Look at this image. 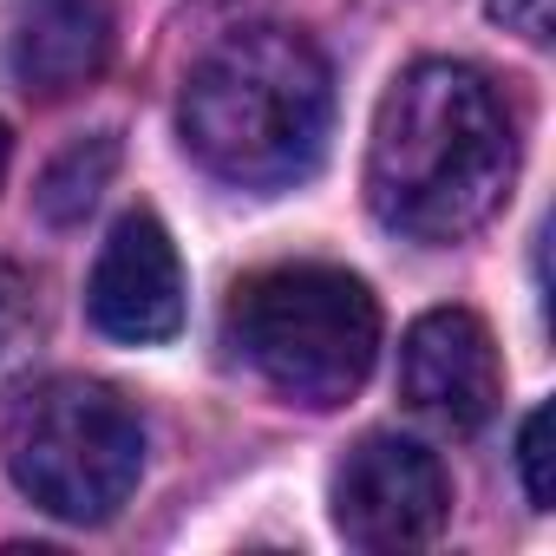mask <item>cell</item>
<instances>
[{
  "label": "cell",
  "mask_w": 556,
  "mask_h": 556,
  "mask_svg": "<svg viewBox=\"0 0 556 556\" xmlns=\"http://www.w3.org/2000/svg\"><path fill=\"white\" fill-rule=\"evenodd\" d=\"M517 177V131L497 86L465 60L406 66L367 144V203L413 242H465L497 216Z\"/></svg>",
  "instance_id": "6da1fadb"
},
{
  "label": "cell",
  "mask_w": 556,
  "mask_h": 556,
  "mask_svg": "<svg viewBox=\"0 0 556 556\" xmlns=\"http://www.w3.org/2000/svg\"><path fill=\"white\" fill-rule=\"evenodd\" d=\"M177 125L210 177L236 190H289L328 151L334 73L295 27H242L190 66Z\"/></svg>",
  "instance_id": "7a4b0ae2"
},
{
  "label": "cell",
  "mask_w": 556,
  "mask_h": 556,
  "mask_svg": "<svg viewBox=\"0 0 556 556\" xmlns=\"http://www.w3.org/2000/svg\"><path fill=\"white\" fill-rule=\"evenodd\" d=\"M223 334L242 367H255L295 406H348L380 354V302L361 275L328 262H282L236 282Z\"/></svg>",
  "instance_id": "3957f363"
},
{
  "label": "cell",
  "mask_w": 556,
  "mask_h": 556,
  "mask_svg": "<svg viewBox=\"0 0 556 556\" xmlns=\"http://www.w3.org/2000/svg\"><path fill=\"white\" fill-rule=\"evenodd\" d=\"M0 458L21 497L66 523H105L144 478V426L99 380H47L14 400Z\"/></svg>",
  "instance_id": "277c9868"
},
{
  "label": "cell",
  "mask_w": 556,
  "mask_h": 556,
  "mask_svg": "<svg viewBox=\"0 0 556 556\" xmlns=\"http://www.w3.org/2000/svg\"><path fill=\"white\" fill-rule=\"evenodd\" d=\"M445 517H452L445 465L400 432H367L334 471V530L354 549H419L445 530Z\"/></svg>",
  "instance_id": "5b68a950"
},
{
  "label": "cell",
  "mask_w": 556,
  "mask_h": 556,
  "mask_svg": "<svg viewBox=\"0 0 556 556\" xmlns=\"http://www.w3.org/2000/svg\"><path fill=\"white\" fill-rule=\"evenodd\" d=\"M86 315L105 341H125V348H157L184 328V262L170 229L151 210H131L105 236L86 282Z\"/></svg>",
  "instance_id": "8992f818"
},
{
  "label": "cell",
  "mask_w": 556,
  "mask_h": 556,
  "mask_svg": "<svg viewBox=\"0 0 556 556\" xmlns=\"http://www.w3.org/2000/svg\"><path fill=\"white\" fill-rule=\"evenodd\" d=\"M400 393L413 413L439 419L445 432H478L497 413L504 367L497 341L471 308H432L400 341Z\"/></svg>",
  "instance_id": "52a82bcc"
},
{
  "label": "cell",
  "mask_w": 556,
  "mask_h": 556,
  "mask_svg": "<svg viewBox=\"0 0 556 556\" xmlns=\"http://www.w3.org/2000/svg\"><path fill=\"white\" fill-rule=\"evenodd\" d=\"M112 40V0H21L8 27V73L34 99H66L105 73Z\"/></svg>",
  "instance_id": "ba28073f"
},
{
  "label": "cell",
  "mask_w": 556,
  "mask_h": 556,
  "mask_svg": "<svg viewBox=\"0 0 556 556\" xmlns=\"http://www.w3.org/2000/svg\"><path fill=\"white\" fill-rule=\"evenodd\" d=\"M112 170H118V138H112V131L73 138V144L47 164V177H40V216L60 223V229H66V223H86V210L105 197Z\"/></svg>",
  "instance_id": "9c48e42d"
},
{
  "label": "cell",
  "mask_w": 556,
  "mask_h": 556,
  "mask_svg": "<svg viewBox=\"0 0 556 556\" xmlns=\"http://www.w3.org/2000/svg\"><path fill=\"white\" fill-rule=\"evenodd\" d=\"M34 328H40V289H34V275L0 255V354H14Z\"/></svg>",
  "instance_id": "30bf717a"
},
{
  "label": "cell",
  "mask_w": 556,
  "mask_h": 556,
  "mask_svg": "<svg viewBox=\"0 0 556 556\" xmlns=\"http://www.w3.org/2000/svg\"><path fill=\"white\" fill-rule=\"evenodd\" d=\"M517 471H523L530 504L549 510V497H556V484H549V406H536L523 419V432H517Z\"/></svg>",
  "instance_id": "8fae6325"
},
{
  "label": "cell",
  "mask_w": 556,
  "mask_h": 556,
  "mask_svg": "<svg viewBox=\"0 0 556 556\" xmlns=\"http://www.w3.org/2000/svg\"><path fill=\"white\" fill-rule=\"evenodd\" d=\"M491 21L523 34L530 47H543L549 40V0H491Z\"/></svg>",
  "instance_id": "7c38bea8"
},
{
  "label": "cell",
  "mask_w": 556,
  "mask_h": 556,
  "mask_svg": "<svg viewBox=\"0 0 556 556\" xmlns=\"http://www.w3.org/2000/svg\"><path fill=\"white\" fill-rule=\"evenodd\" d=\"M8 157H14V131L0 125V177H8Z\"/></svg>",
  "instance_id": "4fadbf2b"
}]
</instances>
